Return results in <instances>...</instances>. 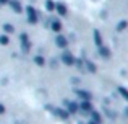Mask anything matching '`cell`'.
I'll use <instances>...</instances> for the list:
<instances>
[{
    "label": "cell",
    "mask_w": 128,
    "mask_h": 124,
    "mask_svg": "<svg viewBox=\"0 0 128 124\" xmlns=\"http://www.w3.org/2000/svg\"><path fill=\"white\" fill-rule=\"evenodd\" d=\"M26 13H28V23H31V25H36V23L39 21V15H38V12H36L34 7L28 5V7H26Z\"/></svg>",
    "instance_id": "obj_1"
},
{
    "label": "cell",
    "mask_w": 128,
    "mask_h": 124,
    "mask_svg": "<svg viewBox=\"0 0 128 124\" xmlns=\"http://www.w3.org/2000/svg\"><path fill=\"white\" fill-rule=\"evenodd\" d=\"M20 41H21V51L24 52V54H28L29 49H31V41H29V36L26 34V33H21Z\"/></svg>",
    "instance_id": "obj_2"
},
{
    "label": "cell",
    "mask_w": 128,
    "mask_h": 124,
    "mask_svg": "<svg viewBox=\"0 0 128 124\" xmlns=\"http://www.w3.org/2000/svg\"><path fill=\"white\" fill-rule=\"evenodd\" d=\"M62 62L65 64V65H73L76 61H75V57H73V54L72 52H68V51H65L62 54Z\"/></svg>",
    "instance_id": "obj_3"
},
{
    "label": "cell",
    "mask_w": 128,
    "mask_h": 124,
    "mask_svg": "<svg viewBox=\"0 0 128 124\" xmlns=\"http://www.w3.org/2000/svg\"><path fill=\"white\" fill-rule=\"evenodd\" d=\"M8 5L12 7V10H13V12H16V13H21L23 12V7H21V3H20L18 0H10Z\"/></svg>",
    "instance_id": "obj_4"
},
{
    "label": "cell",
    "mask_w": 128,
    "mask_h": 124,
    "mask_svg": "<svg viewBox=\"0 0 128 124\" xmlns=\"http://www.w3.org/2000/svg\"><path fill=\"white\" fill-rule=\"evenodd\" d=\"M55 44L58 46V48H66V46H68V41H66V38H65V36H57Z\"/></svg>",
    "instance_id": "obj_5"
},
{
    "label": "cell",
    "mask_w": 128,
    "mask_h": 124,
    "mask_svg": "<svg viewBox=\"0 0 128 124\" xmlns=\"http://www.w3.org/2000/svg\"><path fill=\"white\" fill-rule=\"evenodd\" d=\"M78 96L83 101H91V93L86 92V90H78Z\"/></svg>",
    "instance_id": "obj_6"
},
{
    "label": "cell",
    "mask_w": 128,
    "mask_h": 124,
    "mask_svg": "<svg viewBox=\"0 0 128 124\" xmlns=\"http://www.w3.org/2000/svg\"><path fill=\"white\" fill-rule=\"evenodd\" d=\"M55 10H57V13H58L60 16H66V7L63 5V3H57V7H55Z\"/></svg>",
    "instance_id": "obj_7"
},
{
    "label": "cell",
    "mask_w": 128,
    "mask_h": 124,
    "mask_svg": "<svg viewBox=\"0 0 128 124\" xmlns=\"http://www.w3.org/2000/svg\"><path fill=\"white\" fill-rule=\"evenodd\" d=\"M66 108H68V113H76L80 109V105L75 101H68L66 103Z\"/></svg>",
    "instance_id": "obj_8"
},
{
    "label": "cell",
    "mask_w": 128,
    "mask_h": 124,
    "mask_svg": "<svg viewBox=\"0 0 128 124\" xmlns=\"http://www.w3.org/2000/svg\"><path fill=\"white\" fill-rule=\"evenodd\" d=\"M54 113H55L58 118H62V119H68V111H63V109H60V108H57V109H52Z\"/></svg>",
    "instance_id": "obj_9"
},
{
    "label": "cell",
    "mask_w": 128,
    "mask_h": 124,
    "mask_svg": "<svg viewBox=\"0 0 128 124\" xmlns=\"http://www.w3.org/2000/svg\"><path fill=\"white\" fill-rule=\"evenodd\" d=\"M50 26H52V29L55 33H58L60 29H62V23H60V20H52V25H50Z\"/></svg>",
    "instance_id": "obj_10"
},
{
    "label": "cell",
    "mask_w": 128,
    "mask_h": 124,
    "mask_svg": "<svg viewBox=\"0 0 128 124\" xmlns=\"http://www.w3.org/2000/svg\"><path fill=\"white\" fill-rule=\"evenodd\" d=\"M80 109H83V111H92V105H91V101H83L80 105Z\"/></svg>",
    "instance_id": "obj_11"
},
{
    "label": "cell",
    "mask_w": 128,
    "mask_h": 124,
    "mask_svg": "<svg viewBox=\"0 0 128 124\" xmlns=\"http://www.w3.org/2000/svg\"><path fill=\"white\" fill-rule=\"evenodd\" d=\"M94 43H96V44L99 46V48L102 46V36H100V33L97 31V29L94 31Z\"/></svg>",
    "instance_id": "obj_12"
},
{
    "label": "cell",
    "mask_w": 128,
    "mask_h": 124,
    "mask_svg": "<svg viewBox=\"0 0 128 124\" xmlns=\"http://www.w3.org/2000/svg\"><path fill=\"white\" fill-rule=\"evenodd\" d=\"M55 7H57V3L54 2V0H46V8H47V12H54V10H55Z\"/></svg>",
    "instance_id": "obj_13"
},
{
    "label": "cell",
    "mask_w": 128,
    "mask_h": 124,
    "mask_svg": "<svg viewBox=\"0 0 128 124\" xmlns=\"http://www.w3.org/2000/svg\"><path fill=\"white\" fill-rule=\"evenodd\" d=\"M2 28H3V31H5L6 34H10V33H15V26H13V25H10V23H6V25H3Z\"/></svg>",
    "instance_id": "obj_14"
},
{
    "label": "cell",
    "mask_w": 128,
    "mask_h": 124,
    "mask_svg": "<svg viewBox=\"0 0 128 124\" xmlns=\"http://www.w3.org/2000/svg\"><path fill=\"white\" fill-rule=\"evenodd\" d=\"M99 52H100L102 57H110V51L107 48H104V46H100V48H99Z\"/></svg>",
    "instance_id": "obj_15"
},
{
    "label": "cell",
    "mask_w": 128,
    "mask_h": 124,
    "mask_svg": "<svg viewBox=\"0 0 128 124\" xmlns=\"http://www.w3.org/2000/svg\"><path fill=\"white\" fill-rule=\"evenodd\" d=\"M34 62H36V65H39V67H42L44 64H46V59L42 57V56H36L34 57Z\"/></svg>",
    "instance_id": "obj_16"
},
{
    "label": "cell",
    "mask_w": 128,
    "mask_h": 124,
    "mask_svg": "<svg viewBox=\"0 0 128 124\" xmlns=\"http://www.w3.org/2000/svg\"><path fill=\"white\" fill-rule=\"evenodd\" d=\"M91 116H92V121H94V122L100 124V114H99V113H96V111H91Z\"/></svg>",
    "instance_id": "obj_17"
},
{
    "label": "cell",
    "mask_w": 128,
    "mask_h": 124,
    "mask_svg": "<svg viewBox=\"0 0 128 124\" xmlns=\"http://www.w3.org/2000/svg\"><path fill=\"white\" fill-rule=\"evenodd\" d=\"M10 43V39H8V36L6 34H0V44H3V46H6Z\"/></svg>",
    "instance_id": "obj_18"
},
{
    "label": "cell",
    "mask_w": 128,
    "mask_h": 124,
    "mask_svg": "<svg viewBox=\"0 0 128 124\" xmlns=\"http://www.w3.org/2000/svg\"><path fill=\"white\" fill-rule=\"evenodd\" d=\"M86 67H88V70H89V72H96V65H94L92 62L86 61Z\"/></svg>",
    "instance_id": "obj_19"
},
{
    "label": "cell",
    "mask_w": 128,
    "mask_h": 124,
    "mask_svg": "<svg viewBox=\"0 0 128 124\" xmlns=\"http://www.w3.org/2000/svg\"><path fill=\"white\" fill-rule=\"evenodd\" d=\"M126 26H128V23H126V21H120V23H118V26H117V29H118V31H123Z\"/></svg>",
    "instance_id": "obj_20"
},
{
    "label": "cell",
    "mask_w": 128,
    "mask_h": 124,
    "mask_svg": "<svg viewBox=\"0 0 128 124\" xmlns=\"http://www.w3.org/2000/svg\"><path fill=\"white\" fill-rule=\"evenodd\" d=\"M120 93H122L123 96H125V98L128 100V90H125V88H120Z\"/></svg>",
    "instance_id": "obj_21"
},
{
    "label": "cell",
    "mask_w": 128,
    "mask_h": 124,
    "mask_svg": "<svg viewBox=\"0 0 128 124\" xmlns=\"http://www.w3.org/2000/svg\"><path fill=\"white\" fill-rule=\"evenodd\" d=\"M3 113H5V106L0 103V114H3Z\"/></svg>",
    "instance_id": "obj_22"
},
{
    "label": "cell",
    "mask_w": 128,
    "mask_h": 124,
    "mask_svg": "<svg viewBox=\"0 0 128 124\" xmlns=\"http://www.w3.org/2000/svg\"><path fill=\"white\" fill-rule=\"evenodd\" d=\"M10 0H0V5H8Z\"/></svg>",
    "instance_id": "obj_23"
},
{
    "label": "cell",
    "mask_w": 128,
    "mask_h": 124,
    "mask_svg": "<svg viewBox=\"0 0 128 124\" xmlns=\"http://www.w3.org/2000/svg\"><path fill=\"white\" fill-rule=\"evenodd\" d=\"M89 124H97V122H94V121H91V122H89Z\"/></svg>",
    "instance_id": "obj_24"
}]
</instances>
